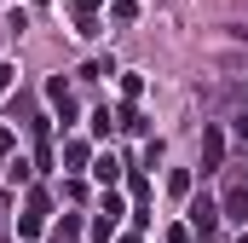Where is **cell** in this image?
Wrapping results in <instances>:
<instances>
[{
  "label": "cell",
  "instance_id": "277c9868",
  "mask_svg": "<svg viewBox=\"0 0 248 243\" xmlns=\"http://www.w3.org/2000/svg\"><path fill=\"white\" fill-rule=\"evenodd\" d=\"M202 174H214V168H225V127L219 122H208L202 127V162H196Z\"/></svg>",
  "mask_w": 248,
  "mask_h": 243
},
{
  "label": "cell",
  "instance_id": "8fae6325",
  "mask_svg": "<svg viewBox=\"0 0 248 243\" xmlns=\"http://www.w3.org/2000/svg\"><path fill=\"white\" fill-rule=\"evenodd\" d=\"M87 127H93L98 139H110V133L122 127V116H110V104H104V110H93V122H87Z\"/></svg>",
  "mask_w": 248,
  "mask_h": 243
},
{
  "label": "cell",
  "instance_id": "ba28073f",
  "mask_svg": "<svg viewBox=\"0 0 248 243\" xmlns=\"http://www.w3.org/2000/svg\"><path fill=\"white\" fill-rule=\"evenodd\" d=\"M35 151H41V168H52V116H35Z\"/></svg>",
  "mask_w": 248,
  "mask_h": 243
},
{
  "label": "cell",
  "instance_id": "4fadbf2b",
  "mask_svg": "<svg viewBox=\"0 0 248 243\" xmlns=\"http://www.w3.org/2000/svg\"><path fill=\"white\" fill-rule=\"evenodd\" d=\"M190 185H196L190 168H173V174H168V191H173V197H190Z\"/></svg>",
  "mask_w": 248,
  "mask_h": 243
},
{
  "label": "cell",
  "instance_id": "2e32d148",
  "mask_svg": "<svg viewBox=\"0 0 248 243\" xmlns=\"http://www.w3.org/2000/svg\"><path fill=\"white\" fill-rule=\"evenodd\" d=\"M6 180H12V185H29V162H23V156H17V162H6Z\"/></svg>",
  "mask_w": 248,
  "mask_h": 243
},
{
  "label": "cell",
  "instance_id": "ffe728a7",
  "mask_svg": "<svg viewBox=\"0 0 248 243\" xmlns=\"http://www.w3.org/2000/svg\"><path fill=\"white\" fill-rule=\"evenodd\" d=\"M116 243H144V232H122V238H116Z\"/></svg>",
  "mask_w": 248,
  "mask_h": 243
},
{
  "label": "cell",
  "instance_id": "44dd1931",
  "mask_svg": "<svg viewBox=\"0 0 248 243\" xmlns=\"http://www.w3.org/2000/svg\"><path fill=\"white\" fill-rule=\"evenodd\" d=\"M29 6H46V0H29Z\"/></svg>",
  "mask_w": 248,
  "mask_h": 243
},
{
  "label": "cell",
  "instance_id": "ac0fdd59",
  "mask_svg": "<svg viewBox=\"0 0 248 243\" xmlns=\"http://www.w3.org/2000/svg\"><path fill=\"white\" fill-rule=\"evenodd\" d=\"M0 162H12V127H0Z\"/></svg>",
  "mask_w": 248,
  "mask_h": 243
},
{
  "label": "cell",
  "instance_id": "3957f363",
  "mask_svg": "<svg viewBox=\"0 0 248 243\" xmlns=\"http://www.w3.org/2000/svg\"><path fill=\"white\" fill-rule=\"evenodd\" d=\"M122 214H127V203L116 197V191H104V203H98V220H93V238H98V243H116Z\"/></svg>",
  "mask_w": 248,
  "mask_h": 243
},
{
  "label": "cell",
  "instance_id": "5b68a950",
  "mask_svg": "<svg viewBox=\"0 0 248 243\" xmlns=\"http://www.w3.org/2000/svg\"><path fill=\"white\" fill-rule=\"evenodd\" d=\"M46 99H52V110H58V122L69 127V122H75V93L63 87V75H52V81H46Z\"/></svg>",
  "mask_w": 248,
  "mask_h": 243
},
{
  "label": "cell",
  "instance_id": "8992f818",
  "mask_svg": "<svg viewBox=\"0 0 248 243\" xmlns=\"http://www.w3.org/2000/svg\"><path fill=\"white\" fill-rule=\"evenodd\" d=\"M93 180L116 191V180H122V156H116V151H98V156H93Z\"/></svg>",
  "mask_w": 248,
  "mask_h": 243
},
{
  "label": "cell",
  "instance_id": "e0dca14e",
  "mask_svg": "<svg viewBox=\"0 0 248 243\" xmlns=\"http://www.w3.org/2000/svg\"><path fill=\"white\" fill-rule=\"evenodd\" d=\"M231 133H237V145L248 151V116H237V122H231Z\"/></svg>",
  "mask_w": 248,
  "mask_h": 243
},
{
  "label": "cell",
  "instance_id": "6da1fadb",
  "mask_svg": "<svg viewBox=\"0 0 248 243\" xmlns=\"http://www.w3.org/2000/svg\"><path fill=\"white\" fill-rule=\"evenodd\" d=\"M185 214H190L185 226H190V238H196V243H214V238H219V220H225V214H219V197H208V191L190 197Z\"/></svg>",
  "mask_w": 248,
  "mask_h": 243
},
{
  "label": "cell",
  "instance_id": "7402d4cb",
  "mask_svg": "<svg viewBox=\"0 0 248 243\" xmlns=\"http://www.w3.org/2000/svg\"><path fill=\"white\" fill-rule=\"evenodd\" d=\"M237 243H248V232H243V238H237Z\"/></svg>",
  "mask_w": 248,
  "mask_h": 243
},
{
  "label": "cell",
  "instance_id": "7a4b0ae2",
  "mask_svg": "<svg viewBox=\"0 0 248 243\" xmlns=\"http://www.w3.org/2000/svg\"><path fill=\"white\" fill-rule=\"evenodd\" d=\"M219 214L237 220V226L248 232V174H231V180H225V191H219Z\"/></svg>",
  "mask_w": 248,
  "mask_h": 243
},
{
  "label": "cell",
  "instance_id": "d6986e66",
  "mask_svg": "<svg viewBox=\"0 0 248 243\" xmlns=\"http://www.w3.org/2000/svg\"><path fill=\"white\" fill-rule=\"evenodd\" d=\"M12 75H17V69H12V64H0V93L12 87Z\"/></svg>",
  "mask_w": 248,
  "mask_h": 243
},
{
  "label": "cell",
  "instance_id": "9a60e30c",
  "mask_svg": "<svg viewBox=\"0 0 248 243\" xmlns=\"http://www.w3.org/2000/svg\"><path fill=\"white\" fill-rule=\"evenodd\" d=\"M162 156H168V145H162V139H144V168H156Z\"/></svg>",
  "mask_w": 248,
  "mask_h": 243
},
{
  "label": "cell",
  "instance_id": "30bf717a",
  "mask_svg": "<svg viewBox=\"0 0 248 243\" xmlns=\"http://www.w3.org/2000/svg\"><path fill=\"white\" fill-rule=\"evenodd\" d=\"M87 162H93L87 139H63V168H87Z\"/></svg>",
  "mask_w": 248,
  "mask_h": 243
},
{
  "label": "cell",
  "instance_id": "5bb4252c",
  "mask_svg": "<svg viewBox=\"0 0 248 243\" xmlns=\"http://www.w3.org/2000/svg\"><path fill=\"white\" fill-rule=\"evenodd\" d=\"M110 17H116V23H133V17H139V0H110Z\"/></svg>",
  "mask_w": 248,
  "mask_h": 243
},
{
  "label": "cell",
  "instance_id": "7c38bea8",
  "mask_svg": "<svg viewBox=\"0 0 248 243\" xmlns=\"http://www.w3.org/2000/svg\"><path fill=\"white\" fill-rule=\"evenodd\" d=\"M29 214H35V220H46V214H52V197H46L41 185H29Z\"/></svg>",
  "mask_w": 248,
  "mask_h": 243
},
{
  "label": "cell",
  "instance_id": "52a82bcc",
  "mask_svg": "<svg viewBox=\"0 0 248 243\" xmlns=\"http://www.w3.org/2000/svg\"><path fill=\"white\" fill-rule=\"evenodd\" d=\"M69 17H75V29H81V35H98V29H93V17H98V0H69Z\"/></svg>",
  "mask_w": 248,
  "mask_h": 243
},
{
  "label": "cell",
  "instance_id": "9c48e42d",
  "mask_svg": "<svg viewBox=\"0 0 248 243\" xmlns=\"http://www.w3.org/2000/svg\"><path fill=\"white\" fill-rule=\"evenodd\" d=\"M81 226H87L81 214H63L58 226H52V243H81Z\"/></svg>",
  "mask_w": 248,
  "mask_h": 243
}]
</instances>
